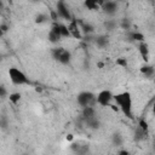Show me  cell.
Segmentation results:
<instances>
[{
    "label": "cell",
    "instance_id": "6da1fadb",
    "mask_svg": "<svg viewBox=\"0 0 155 155\" xmlns=\"http://www.w3.org/2000/svg\"><path fill=\"white\" fill-rule=\"evenodd\" d=\"M114 102L126 117L128 119L133 117L132 116V96L128 91H124L114 94Z\"/></svg>",
    "mask_w": 155,
    "mask_h": 155
},
{
    "label": "cell",
    "instance_id": "7a4b0ae2",
    "mask_svg": "<svg viewBox=\"0 0 155 155\" xmlns=\"http://www.w3.org/2000/svg\"><path fill=\"white\" fill-rule=\"evenodd\" d=\"M8 78L13 85H29L31 84L29 78L18 68L11 67L8 69Z\"/></svg>",
    "mask_w": 155,
    "mask_h": 155
},
{
    "label": "cell",
    "instance_id": "3957f363",
    "mask_svg": "<svg viewBox=\"0 0 155 155\" xmlns=\"http://www.w3.org/2000/svg\"><path fill=\"white\" fill-rule=\"evenodd\" d=\"M52 57L61 64H69L71 61V54L68 50H65L64 47H54L51 51Z\"/></svg>",
    "mask_w": 155,
    "mask_h": 155
},
{
    "label": "cell",
    "instance_id": "277c9868",
    "mask_svg": "<svg viewBox=\"0 0 155 155\" xmlns=\"http://www.w3.org/2000/svg\"><path fill=\"white\" fill-rule=\"evenodd\" d=\"M76 101H78V104L80 107H86V105H93L97 103L96 101V94L91 91H82L78 94L76 97Z\"/></svg>",
    "mask_w": 155,
    "mask_h": 155
},
{
    "label": "cell",
    "instance_id": "5b68a950",
    "mask_svg": "<svg viewBox=\"0 0 155 155\" xmlns=\"http://www.w3.org/2000/svg\"><path fill=\"white\" fill-rule=\"evenodd\" d=\"M96 101L101 107H109L111 101H114V94L109 90H102L98 94H96Z\"/></svg>",
    "mask_w": 155,
    "mask_h": 155
},
{
    "label": "cell",
    "instance_id": "8992f818",
    "mask_svg": "<svg viewBox=\"0 0 155 155\" xmlns=\"http://www.w3.org/2000/svg\"><path fill=\"white\" fill-rule=\"evenodd\" d=\"M56 11H57L59 18L65 19V21H69V22L73 19V16L70 13V10L68 8V6L65 5V2L63 0H58L56 2Z\"/></svg>",
    "mask_w": 155,
    "mask_h": 155
},
{
    "label": "cell",
    "instance_id": "52a82bcc",
    "mask_svg": "<svg viewBox=\"0 0 155 155\" xmlns=\"http://www.w3.org/2000/svg\"><path fill=\"white\" fill-rule=\"evenodd\" d=\"M102 10L105 15L114 16L119 10V5H117L116 0H105L104 4L102 5Z\"/></svg>",
    "mask_w": 155,
    "mask_h": 155
},
{
    "label": "cell",
    "instance_id": "ba28073f",
    "mask_svg": "<svg viewBox=\"0 0 155 155\" xmlns=\"http://www.w3.org/2000/svg\"><path fill=\"white\" fill-rule=\"evenodd\" d=\"M68 28H69V31L71 34L73 38L75 39H81L82 38V31H81V28H80V24L76 19H71L68 24Z\"/></svg>",
    "mask_w": 155,
    "mask_h": 155
},
{
    "label": "cell",
    "instance_id": "9c48e42d",
    "mask_svg": "<svg viewBox=\"0 0 155 155\" xmlns=\"http://www.w3.org/2000/svg\"><path fill=\"white\" fill-rule=\"evenodd\" d=\"M53 30H56L58 34H61V36L62 38H70L71 36V34H70V31H69V28H68V25H65V24H63V23H58V22H53V24H52V27H51Z\"/></svg>",
    "mask_w": 155,
    "mask_h": 155
},
{
    "label": "cell",
    "instance_id": "30bf717a",
    "mask_svg": "<svg viewBox=\"0 0 155 155\" xmlns=\"http://www.w3.org/2000/svg\"><path fill=\"white\" fill-rule=\"evenodd\" d=\"M104 1L105 0H85L84 5L90 11H98L99 8H102V5L104 4Z\"/></svg>",
    "mask_w": 155,
    "mask_h": 155
},
{
    "label": "cell",
    "instance_id": "8fae6325",
    "mask_svg": "<svg viewBox=\"0 0 155 155\" xmlns=\"http://www.w3.org/2000/svg\"><path fill=\"white\" fill-rule=\"evenodd\" d=\"M138 51H139V53H140L143 61H144V62H148V59H149V46H148V44H147L145 41L139 42V45H138Z\"/></svg>",
    "mask_w": 155,
    "mask_h": 155
},
{
    "label": "cell",
    "instance_id": "7c38bea8",
    "mask_svg": "<svg viewBox=\"0 0 155 155\" xmlns=\"http://www.w3.org/2000/svg\"><path fill=\"white\" fill-rule=\"evenodd\" d=\"M81 115H82V119L93 117V116H96V109L93 108V105H86V107H82Z\"/></svg>",
    "mask_w": 155,
    "mask_h": 155
},
{
    "label": "cell",
    "instance_id": "4fadbf2b",
    "mask_svg": "<svg viewBox=\"0 0 155 155\" xmlns=\"http://www.w3.org/2000/svg\"><path fill=\"white\" fill-rule=\"evenodd\" d=\"M85 121V125L88 127V128H92V130H97L101 125L99 120L97 119V116H93V117H88V119H84Z\"/></svg>",
    "mask_w": 155,
    "mask_h": 155
},
{
    "label": "cell",
    "instance_id": "5bb4252c",
    "mask_svg": "<svg viewBox=\"0 0 155 155\" xmlns=\"http://www.w3.org/2000/svg\"><path fill=\"white\" fill-rule=\"evenodd\" d=\"M147 137H148V132L144 131L140 126H137L134 130V139L137 142H140V140H144Z\"/></svg>",
    "mask_w": 155,
    "mask_h": 155
},
{
    "label": "cell",
    "instance_id": "9a60e30c",
    "mask_svg": "<svg viewBox=\"0 0 155 155\" xmlns=\"http://www.w3.org/2000/svg\"><path fill=\"white\" fill-rule=\"evenodd\" d=\"M70 148L76 154H85L88 151V145H81L80 143H71Z\"/></svg>",
    "mask_w": 155,
    "mask_h": 155
},
{
    "label": "cell",
    "instance_id": "2e32d148",
    "mask_svg": "<svg viewBox=\"0 0 155 155\" xmlns=\"http://www.w3.org/2000/svg\"><path fill=\"white\" fill-rule=\"evenodd\" d=\"M47 38H48V41L51 42V44H58L59 41H61V39H62V36H61V34H58L56 30H53L52 28L50 29V31H48V35H47Z\"/></svg>",
    "mask_w": 155,
    "mask_h": 155
},
{
    "label": "cell",
    "instance_id": "e0dca14e",
    "mask_svg": "<svg viewBox=\"0 0 155 155\" xmlns=\"http://www.w3.org/2000/svg\"><path fill=\"white\" fill-rule=\"evenodd\" d=\"M140 73H142L145 78H151V76L154 75L155 70H154V68H153L151 65H149V64H144V65L140 67Z\"/></svg>",
    "mask_w": 155,
    "mask_h": 155
},
{
    "label": "cell",
    "instance_id": "ac0fdd59",
    "mask_svg": "<svg viewBox=\"0 0 155 155\" xmlns=\"http://www.w3.org/2000/svg\"><path fill=\"white\" fill-rule=\"evenodd\" d=\"M94 41H96V45H97L98 47H101V48L107 47L108 44H109V40H108V36H107V35H99V36L96 38Z\"/></svg>",
    "mask_w": 155,
    "mask_h": 155
},
{
    "label": "cell",
    "instance_id": "d6986e66",
    "mask_svg": "<svg viewBox=\"0 0 155 155\" xmlns=\"http://www.w3.org/2000/svg\"><path fill=\"white\" fill-rule=\"evenodd\" d=\"M128 39L131 41H137V42H142L144 41V35L139 31H131L128 33Z\"/></svg>",
    "mask_w": 155,
    "mask_h": 155
},
{
    "label": "cell",
    "instance_id": "ffe728a7",
    "mask_svg": "<svg viewBox=\"0 0 155 155\" xmlns=\"http://www.w3.org/2000/svg\"><path fill=\"white\" fill-rule=\"evenodd\" d=\"M8 99L12 104H17L21 101V93L19 92H12V93L8 94Z\"/></svg>",
    "mask_w": 155,
    "mask_h": 155
},
{
    "label": "cell",
    "instance_id": "44dd1931",
    "mask_svg": "<svg viewBox=\"0 0 155 155\" xmlns=\"http://www.w3.org/2000/svg\"><path fill=\"white\" fill-rule=\"evenodd\" d=\"M80 28H81V31L85 33V34H91L93 33V27L88 23H81L80 24Z\"/></svg>",
    "mask_w": 155,
    "mask_h": 155
},
{
    "label": "cell",
    "instance_id": "7402d4cb",
    "mask_svg": "<svg viewBox=\"0 0 155 155\" xmlns=\"http://www.w3.org/2000/svg\"><path fill=\"white\" fill-rule=\"evenodd\" d=\"M104 27H105L108 30H114V29L116 28V22H115L114 19H108V21H105Z\"/></svg>",
    "mask_w": 155,
    "mask_h": 155
},
{
    "label": "cell",
    "instance_id": "603a6c76",
    "mask_svg": "<svg viewBox=\"0 0 155 155\" xmlns=\"http://www.w3.org/2000/svg\"><path fill=\"white\" fill-rule=\"evenodd\" d=\"M47 19H50V16H47V15H45V13H39V15L36 16L35 22H36V23H45Z\"/></svg>",
    "mask_w": 155,
    "mask_h": 155
},
{
    "label": "cell",
    "instance_id": "cb8c5ba5",
    "mask_svg": "<svg viewBox=\"0 0 155 155\" xmlns=\"http://www.w3.org/2000/svg\"><path fill=\"white\" fill-rule=\"evenodd\" d=\"M116 65H119V67H121V68H127V61H126V58H124V57H120V58H117L116 59Z\"/></svg>",
    "mask_w": 155,
    "mask_h": 155
},
{
    "label": "cell",
    "instance_id": "d4e9b609",
    "mask_svg": "<svg viewBox=\"0 0 155 155\" xmlns=\"http://www.w3.org/2000/svg\"><path fill=\"white\" fill-rule=\"evenodd\" d=\"M113 144L114 145H121L122 144V138L120 134H114L113 136Z\"/></svg>",
    "mask_w": 155,
    "mask_h": 155
},
{
    "label": "cell",
    "instance_id": "484cf974",
    "mask_svg": "<svg viewBox=\"0 0 155 155\" xmlns=\"http://www.w3.org/2000/svg\"><path fill=\"white\" fill-rule=\"evenodd\" d=\"M121 28L122 29H126V30H128L130 29V27H131V22H130V19H127V18H124L122 21H121Z\"/></svg>",
    "mask_w": 155,
    "mask_h": 155
},
{
    "label": "cell",
    "instance_id": "4316f807",
    "mask_svg": "<svg viewBox=\"0 0 155 155\" xmlns=\"http://www.w3.org/2000/svg\"><path fill=\"white\" fill-rule=\"evenodd\" d=\"M138 126H140V127H142L144 131H147V132H148V130H149V127H148V122H147L144 119H140V120H139Z\"/></svg>",
    "mask_w": 155,
    "mask_h": 155
},
{
    "label": "cell",
    "instance_id": "83f0119b",
    "mask_svg": "<svg viewBox=\"0 0 155 155\" xmlns=\"http://www.w3.org/2000/svg\"><path fill=\"white\" fill-rule=\"evenodd\" d=\"M50 17H51V19H52L53 22H57V19H58V13H57V11H56V10H51V11H50Z\"/></svg>",
    "mask_w": 155,
    "mask_h": 155
},
{
    "label": "cell",
    "instance_id": "f1b7e54d",
    "mask_svg": "<svg viewBox=\"0 0 155 155\" xmlns=\"http://www.w3.org/2000/svg\"><path fill=\"white\" fill-rule=\"evenodd\" d=\"M0 97H1V98H5V97H6V90H5V86H1V87H0Z\"/></svg>",
    "mask_w": 155,
    "mask_h": 155
},
{
    "label": "cell",
    "instance_id": "f546056e",
    "mask_svg": "<svg viewBox=\"0 0 155 155\" xmlns=\"http://www.w3.org/2000/svg\"><path fill=\"white\" fill-rule=\"evenodd\" d=\"M0 28H1V31H2V33H6V31H7V29H8V28H7V25H6V24H4V23L1 24V27H0Z\"/></svg>",
    "mask_w": 155,
    "mask_h": 155
},
{
    "label": "cell",
    "instance_id": "4dcf8cb0",
    "mask_svg": "<svg viewBox=\"0 0 155 155\" xmlns=\"http://www.w3.org/2000/svg\"><path fill=\"white\" fill-rule=\"evenodd\" d=\"M73 139H74V136H73V134H68V136H67V140H69V142H71Z\"/></svg>",
    "mask_w": 155,
    "mask_h": 155
},
{
    "label": "cell",
    "instance_id": "1f68e13d",
    "mask_svg": "<svg viewBox=\"0 0 155 155\" xmlns=\"http://www.w3.org/2000/svg\"><path fill=\"white\" fill-rule=\"evenodd\" d=\"M119 154H120V155H127V154H128V151H127V150H120V151H119Z\"/></svg>",
    "mask_w": 155,
    "mask_h": 155
},
{
    "label": "cell",
    "instance_id": "d6a6232c",
    "mask_svg": "<svg viewBox=\"0 0 155 155\" xmlns=\"http://www.w3.org/2000/svg\"><path fill=\"white\" fill-rule=\"evenodd\" d=\"M151 111H153V114L155 115V103L153 104V107H151Z\"/></svg>",
    "mask_w": 155,
    "mask_h": 155
},
{
    "label": "cell",
    "instance_id": "836d02e7",
    "mask_svg": "<svg viewBox=\"0 0 155 155\" xmlns=\"http://www.w3.org/2000/svg\"><path fill=\"white\" fill-rule=\"evenodd\" d=\"M35 90H36V92H41V91H42V88H41V87H36Z\"/></svg>",
    "mask_w": 155,
    "mask_h": 155
},
{
    "label": "cell",
    "instance_id": "e575fe53",
    "mask_svg": "<svg viewBox=\"0 0 155 155\" xmlns=\"http://www.w3.org/2000/svg\"><path fill=\"white\" fill-rule=\"evenodd\" d=\"M116 1H124V0H116Z\"/></svg>",
    "mask_w": 155,
    "mask_h": 155
},
{
    "label": "cell",
    "instance_id": "d590c367",
    "mask_svg": "<svg viewBox=\"0 0 155 155\" xmlns=\"http://www.w3.org/2000/svg\"><path fill=\"white\" fill-rule=\"evenodd\" d=\"M34 1H36V0H34Z\"/></svg>",
    "mask_w": 155,
    "mask_h": 155
}]
</instances>
